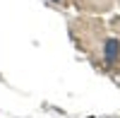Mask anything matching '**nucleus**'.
I'll return each instance as SVG.
<instances>
[{"instance_id":"1","label":"nucleus","mask_w":120,"mask_h":118,"mask_svg":"<svg viewBox=\"0 0 120 118\" xmlns=\"http://www.w3.org/2000/svg\"><path fill=\"white\" fill-rule=\"evenodd\" d=\"M118 53H120L118 41H115V39H108V43H106V60H108V63H113L115 58H118Z\"/></svg>"}]
</instances>
